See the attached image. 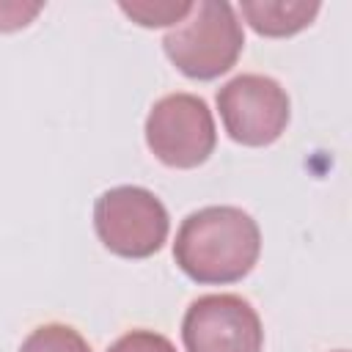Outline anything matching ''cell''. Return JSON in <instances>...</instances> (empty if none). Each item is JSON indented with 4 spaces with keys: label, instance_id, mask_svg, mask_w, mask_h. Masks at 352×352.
<instances>
[{
    "label": "cell",
    "instance_id": "obj_8",
    "mask_svg": "<svg viewBox=\"0 0 352 352\" xmlns=\"http://www.w3.org/2000/svg\"><path fill=\"white\" fill-rule=\"evenodd\" d=\"M19 352H91L88 341L69 324H38L19 346Z\"/></svg>",
    "mask_w": 352,
    "mask_h": 352
},
{
    "label": "cell",
    "instance_id": "obj_4",
    "mask_svg": "<svg viewBox=\"0 0 352 352\" xmlns=\"http://www.w3.org/2000/svg\"><path fill=\"white\" fill-rule=\"evenodd\" d=\"M217 132L209 104L195 94H168L148 110L146 146L168 168H198L214 151Z\"/></svg>",
    "mask_w": 352,
    "mask_h": 352
},
{
    "label": "cell",
    "instance_id": "obj_6",
    "mask_svg": "<svg viewBox=\"0 0 352 352\" xmlns=\"http://www.w3.org/2000/svg\"><path fill=\"white\" fill-rule=\"evenodd\" d=\"M187 352H261L264 330L256 308L239 294H204L182 319Z\"/></svg>",
    "mask_w": 352,
    "mask_h": 352
},
{
    "label": "cell",
    "instance_id": "obj_10",
    "mask_svg": "<svg viewBox=\"0 0 352 352\" xmlns=\"http://www.w3.org/2000/svg\"><path fill=\"white\" fill-rule=\"evenodd\" d=\"M107 352H176V346L154 330H129Z\"/></svg>",
    "mask_w": 352,
    "mask_h": 352
},
{
    "label": "cell",
    "instance_id": "obj_1",
    "mask_svg": "<svg viewBox=\"0 0 352 352\" xmlns=\"http://www.w3.org/2000/svg\"><path fill=\"white\" fill-rule=\"evenodd\" d=\"M258 223L239 206H204L190 212L173 242L179 270L195 283H236L258 261Z\"/></svg>",
    "mask_w": 352,
    "mask_h": 352
},
{
    "label": "cell",
    "instance_id": "obj_9",
    "mask_svg": "<svg viewBox=\"0 0 352 352\" xmlns=\"http://www.w3.org/2000/svg\"><path fill=\"white\" fill-rule=\"evenodd\" d=\"M192 3H173V0H143V3H121V11L132 16L143 28H162L182 22L190 14Z\"/></svg>",
    "mask_w": 352,
    "mask_h": 352
},
{
    "label": "cell",
    "instance_id": "obj_2",
    "mask_svg": "<svg viewBox=\"0 0 352 352\" xmlns=\"http://www.w3.org/2000/svg\"><path fill=\"white\" fill-rule=\"evenodd\" d=\"M162 47L168 60L184 77L214 80L236 63L245 47V33L231 3L201 0L165 33Z\"/></svg>",
    "mask_w": 352,
    "mask_h": 352
},
{
    "label": "cell",
    "instance_id": "obj_12",
    "mask_svg": "<svg viewBox=\"0 0 352 352\" xmlns=\"http://www.w3.org/2000/svg\"><path fill=\"white\" fill-rule=\"evenodd\" d=\"M336 352H346V349H336Z\"/></svg>",
    "mask_w": 352,
    "mask_h": 352
},
{
    "label": "cell",
    "instance_id": "obj_11",
    "mask_svg": "<svg viewBox=\"0 0 352 352\" xmlns=\"http://www.w3.org/2000/svg\"><path fill=\"white\" fill-rule=\"evenodd\" d=\"M41 11V3H0V30H19Z\"/></svg>",
    "mask_w": 352,
    "mask_h": 352
},
{
    "label": "cell",
    "instance_id": "obj_3",
    "mask_svg": "<svg viewBox=\"0 0 352 352\" xmlns=\"http://www.w3.org/2000/svg\"><path fill=\"white\" fill-rule=\"evenodd\" d=\"M94 228L110 253L121 258H148L165 245L170 217L151 190L121 184L96 198Z\"/></svg>",
    "mask_w": 352,
    "mask_h": 352
},
{
    "label": "cell",
    "instance_id": "obj_5",
    "mask_svg": "<svg viewBox=\"0 0 352 352\" xmlns=\"http://www.w3.org/2000/svg\"><path fill=\"white\" fill-rule=\"evenodd\" d=\"M217 110L231 140L270 146L289 124V94L267 74H239L217 91Z\"/></svg>",
    "mask_w": 352,
    "mask_h": 352
},
{
    "label": "cell",
    "instance_id": "obj_7",
    "mask_svg": "<svg viewBox=\"0 0 352 352\" xmlns=\"http://www.w3.org/2000/svg\"><path fill=\"white\" fill-rule=\"evenodd\" d=\"M239 8L248 25L270 38L294 36L319 14L316 0H245Z\"/></svg>",
    "mask_w": 352,
    "mask_h": 352
}]
</instances>
